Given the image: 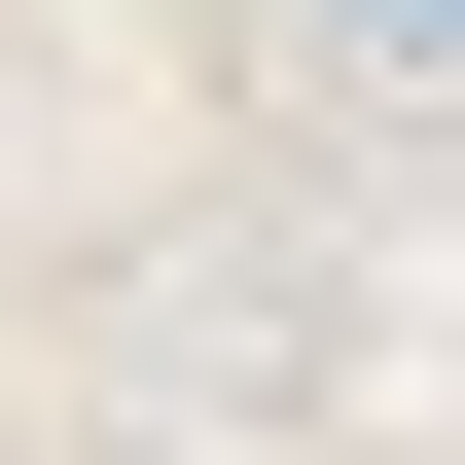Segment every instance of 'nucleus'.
I'll list each match as a JSON object with an SVG mask.
<instances>
[{"instance_id":"obj_1","label":"nucleus","mask_w":465,"mask_h":465,"mask_svg":"<svg viewBox=\"0 0 465 465\" xmlns=\"http://www.w3.org/2000/svg\"><path fill=\"white\" fill-rule=\"evenodd\" d=\"M322 72H394V108H465V0H322Z\"/></svg>"}]
</instances>
